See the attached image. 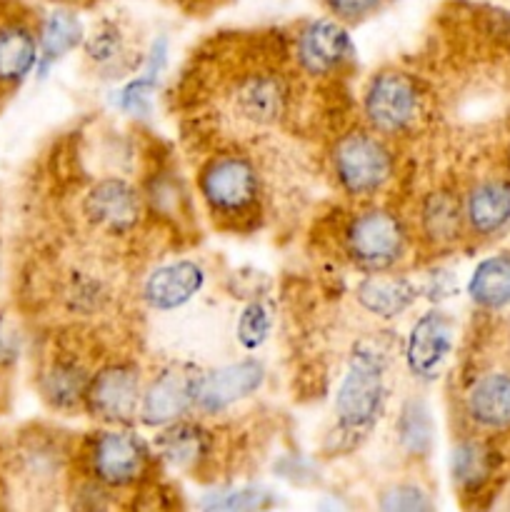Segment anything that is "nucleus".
I'll return each mask as SVG.
<instances>
[{"label":"nucleus","mask_w":510,"mask_h":512,"mask_svg":"<svg viewBox=\"0 0 510 512\" xmlns=\"http://www.w3.org/2000/svg\"><path fill=\"white\" fill-rule=\"evenodd\" d=\"M388 355L375 340H360L350 355L348 373L335 395L338 430L350 440L365 438L385 410Z\"/></svg>","instance_id":"nucleus-1"},{"label":"nucleus","mask_w":510,"mask_h":512,"mask_svg":"<svg viewBox=\"0 0 510 512\" xmlns=\"http://www.w3.org/2000/svg\"><path fill=\"white\" fill-rule=\"evenodd\" d=\"M333 165L340 185L350 195L375 193L393 175V158L388 148L368 133H350L338 140Z\"/></svg>","instance_id":"nucleus-2"},{"label":"nucleus","mask_w":510,"mask_h":512,"mask_svg":"<svg viewBox=\"0 0 510 512\" xmlns=\"http://www.w3.org/2000/svg\"><path fill=\"white\" fill-rule=\"evenodd\" d=\"M200 193L213 213L240 215L258 200V175L250 160L238 155L215 158L205 165Z\"/></svg>","instance_id":"nucleus-3"},{"label":"nucleus","mask_w":510,"mask_h":512,"mask_svg":"<svg viewBox=\"0 0 510 512\" xmlns=\"http://www.w3.org/2000/svg\"><path fill=\"white\" fill-rule=\"evenodd\" d=\"M420 110V90L410 75L385 70L373 78L365 93V115L380 133H400L415 120Z\"/></svg>","instance_id":"nucleus-4"},{"label":"nucleus","mask_w":510,"mask_h":512,"mask_svg":"<svg viewBox=\"0 0 510 512\" xmlns=\"http://www.w3.org/2000/svg\"><path fill=\"white\" fill-rule=\"evenodd\" d=\"M405 233L400 220L388 210H368L348 228V250L360 265L385 270L403 255Z\"/></svg>","instance_id":"nucleus-5"},{"label":"nucleus","mask_w":510,"mask_h":512,"mask_svg":"<svg viewBox=\"0 0 510 512\" xmlns=\"http://www.w3.org/2000/svg\"><path fill=\"white\" fill-rule=\"evenodd\" d=\"M140 373L130 363H115L90 378L85 403L90 413L108 423H128L138 413Z\"/></svg>","instance_id":"nucleus-6"},{"label":"nucleus","mask_w":510,"mask_h":512,"mask_svg":"<svg viewBox=\"0 0 510 512\" xmlns=\"http://www.w3.org/2000/svg\"><path fill=\"white\" fill-rule=\"evenodd\" d=\"M148 458V448L138 435L103 433L90 450V468L100 483L123 488L143 478Z\"/></svg>","instance_id":"nucleus-7"},{"label":"nucleus","mask_w":510,"mask_h":512,"mask_svg":"<svg viewBox=\"0 0 510 512\" xmlns=\"http://www.w3.org/2000/svg\"><path fill=\"white\" fill-rule=\"evenodd\" d=\"M265 370L255 360L225 365L213 373L198 375L193 390V405L203 413H220L238 400L248 398L263 385Z\"/></svg>","instance_id":"nucleus-8"},{"label":"nucleus","mask_w":510,"mask_h":512,"mask_svg":"<svg viewBox=\"0 0 510 512\" xmlns=\"http://www.w3.org/2000/svg\"><path fill=\"white\" fill-rule=\"evenodd\" d=\"M453 348V323L440 310H430L415 320L405 343V363L420 380H435Z\"/></svg>","instance_id":"nucleus-9"},{"label":"nucleus","mask_w":510,"mask_h":512,"mask_svg":"<svg viewBox=\"0 0 510 512\" xmlns=\"http://www.w3.org/2000/svg\"><path fill=\"white\" fill-rule=\"evenodd\" d=\"M85 215L105 233H128L140 218V195L125 180H103L85 195Z\"/></svg>","instance_id":"nucleus-10"},{"label":"nucleus","mask_w":510,"mask_h":512,"mask_svg":"<svg viewBox=\"0 0 510 512\" xmlns=\"http://www.w3.org/2000/svg\"><path fill=\"white\" fill-rule=\"evenodd\" d=\"M205 285V270L193 260L163 265L145 280V303L153 310H175L193 300Z\"/></svg>","instance_id":"nucleus-11"},{"label":"nucleus","mask_w":510,"mask_h":512,"mask_svg":"<svg viewBox=\"0 0 510 512\" xmlns=\"http://www.w3.org/2000/svg\"><path fill=\"white\" fill-rule=\"evenodd\" d=\"M198 375L183 368H170L153 380L143 398V420L148 425H168L193 405Z\"/></svg>","instance_id":"nucleus-12"},{"label":"nucleus","mask_w":510,"mask_h":512,"mask_svg":"<svg viewBox=\"0 0 510 512\" xmlns=\"http://www.w3.org/2000/svg\"><path fill=\"white\" fill-rule=\"evenodd\" d=\"M353 45L348 33L333 20H315L298 38V60L308 73L325 75L345 63Z\"/></svg>","instance_id":"nucleus-13"},{"label":"nucleus","mask_w":510,"mask_h":512,"mask_svg":"<svg viewBox=\"0 0 510 512\" xmlns=\"http://www.w3.org/2000/svg\"><path fill=\"white\" fill-rule=\"evenodd\" d=\"M40 48L33 30L23 23L0 25V85H15L38 65Z\"/></svg>","instance_id":"nucleus-14"},{"label":"nucleus","mask_w":510,"mask_h":512,"mask_svg":"<svg viewBox=\"0 0 510 512\" xmlns=\"http://www.w3.org/2000/svg\"><path fill=\"white\" fill-rule=\"evenodd\" d=\"M418 298V290L408 278L395 275H370L358 285V303L378 318L403 315Z\"/></svg>","instance_id":"nucleus-15"},{"label":"nucleus","mask_w":510,"mask_h":512,"mask_svg":"<svg viewBox=\"0 0 510 512\" xmlns=\"http://www.w3.org/2000/svg\"><path fill=\"white\" fill-rule=\"evenodd\" d=\"M465 215L475 233L490 235L503 228L510 218V183L488 180L470 190Z\"/></svg>","instance_id":"nucleus-16"},{"label":"nucleus","mask_w":510,"mask_h":512,"mask_svg":"<svg viewBox=\"0 0 510 512\" xmlns=\"http://www.w3.org/2000/svg\"><path fill=\"white\" fill-rule=\"evenodd\" d=\"M468 413L485 428L510 425V375L493 373L480 378L468 393Z\"/></svg>","instance_id":"nucleus-17"},{"label":"nucleus","mask_w":510,"mask_h":512,"mask_svg":"<svg viewBox=\"0 0 510 512\" xmlns=\"http://www.w3.org/2000/svg\"><path fill=\"white\" fill-rule=\"evenodd\" d=\"M90 378L75 360H55L40 378V393L55 410L78 408L88 393Z\"/></svg>","instance_id":"nucleus-18"},{"label":"nucleus","mask_w":510,"mask_h":512,"mask_svg":"<svg viewBox=\"0 0 510 512\" xmlns=\"http://www.w3.org/2000/svg\"><path fill=\"white\" fill-rule=\"evenodd\" d=\"M155 450L170 468L188 470L208 455V435L190 423L170 425L168 430L160 433Z\"/></svg>","instance_id":"nucleus-19"},{"label":"nucleus","mask_w":510,"mask_h":512,"mask_svg":"<svg viewBox=\"0 0 510 512\" xmlns=\"http://www.w3.org/2000/svg\"><path fill=\"white\" fill-rule=\"evenodd\" d=\"M468 293L480 308L498 310L510 305V255H493L475 268Z\"/></svg>","instance_id":"nucleus-20"},{"label":"nucleus","mask_w":510,"mask_h":512,"mask_svg":"<svg viewBox=\"0 0 510 512\" xmlns=\"http://www.w3.org/2000/svg\"><path fill=\"white\" fill-rule=\"evenodd\" d=\"M83 40V25L68 10H53L45 18L43 33H40V70H48L55 60L63 58L65 53L75 48Z\"/></svg>","instance_id":"nucleus-21"},{"label":"nucleus","mask_w":510,"mask_h":512,"mask_svg":"<svg viewBox=\"0 0 510 512\" xmlns=\"http://www.w3.org/2000/svg\"><path fill=\"white\" fill-rule=\"evenodd\" d=\"M285 103V88L278 78L273 75H258L250 78L248 83L240 88L238 105L250 120L258 123H270L283 113Z\"/></svg>","instance_id":"nucleus-22"},{"label":"nucleus","mask_w":510,"mask_h":512,"mask_svg":"<svg viewBox=\"0 0 510 512\" xmlns=\"http://www.w3.org/2000/svg\"><path fill=\"white\" fill-rule=\"evenodd\" d=\"M165 58H168V43L158 40L153 43V50L148 55V63H145L143 75L135 78L133 83L125 85L123 95H120V105H123L125 113L130 115H148L150 103H153L155 85H158L160 73L165 68Z\"/></svg>","instance_id":"nucleus-23"},{"label":"nucleus","mask_w":510,"mask_h":512,"mask_svg":"<svg viewBox=\"0 0 510 512\" xmlns=\"http://www.w3.org/2000/svg\"><path fill=\"white\" fill-rule=\"evenodd\" d=\"M398 440L410 455H428L433 448V418L423 400H408L398 415Z\"/></svg>","instance_id":"nucleus-24"},{"label":"nucleus","mask_w":510,"mask_h":512,"mask_svg":"<svg viewBox=\"0 0 510 512\" xmlns=\"http://www.w3.org/2000/svg\"><path fill=\"white\" fill-rule=\"evenodd\" d=\"M490 470H493V460H490V450L485 445L460 443L453 450L450 473H453V483L465 493L478 490L488 480Z\"/></svg>","instance_id":"nucleus-25"},{"label":"nucleus","mask_w":510,"mask_h":512,"mask_svg":"<svg viewBox=\"0 0 510 512\" xmlns=\"http://www.w3.org/2000/svg\"><path fill=\"white\" fill-rule=\"evenodd\" d=\"M460 210L458 200L448 193H433L423 205V228L433 240L443 243L458 235Z\"/></svg>","instance_id":"nucleus-26"},{"label":"nucleus","mask_w":510,"mask_h":512,"mask_svg":"<svg viewBox=\"0 0 510 512\" xmlns=\"http://www.w3.org/2000/svg\"><path fill=\"white\" fill-rule=\"evenodd\" d=\"M273 328V315L265 303H250L238 318V340L243 348L255 350L268 340Z\"/></svg>","instance_id":"nucleus-27"},{"label":"nucleus","mask_w":510,"mask_h":512,"mask_svg":"<svg viewBox=\"0 0 510 512\" xmlns=\"http://www.w3.org/2000/svg\"><path fill=\"white\" fill-rule=\"evenodd\" d=\"M270 503L268 490L260 488H238V490H223V493H213L203 500L205 508L210 510H258Z\"/></svg>","instance_id":"nucleus-28"},{"label":"nucleus","mask_w":510,"mask_h":512,"mask_svg":"<svg viewBox=\"0 0 510 512\" xmlns=\"http://www.w3.org/2000/svg\"><path fill=\"white\" fill-rule=\"evenodd\" d=\"M380 508L388 512H418L428 510L430 500L425 498V493L415 485H398V488H390L388 493L380 500Z\"/></svg>","instance_id":"nucleus-29"},{"label":"nucleus","mask_w":510,"mask_h":512,"mask_svg":"<svg viewBox=\"0 0 510 512\" xmlns=\"http://www.w3.org/2000/svg\"><path fill=\"white\" fill-rule=\"evenodd\" d=\"M120 45H123V40H120L118 30H100L90 38L88 55L95 63H108L120 53Z\"/></svg>","instance_id":"nucleus-30"},{"label":"nucleus","mask_w":510,"mask_h":512,"mask_svg":"<svg viewBox=\"0 0 510 512\" xmlns=\"http://www.w3.org/2000/svg\"><path fill=\"white\" fill-rule=\"evenodd\" d=\"M18 353H20L18 333H15L13 325L0 315V370L10 368V365L18 360Z\"/></svg>","instance_id":"nucleus-31"},{"label":"nucleus","mask_w":510,"mask_h":512,"mask_svg":"<svg viewBox=\"0 0 510 512\" xmlns=\"http://www.w3.org/2000/svg\"><path fill=\"white\" fill-rule=\"evenodd\" d=\"M380 0H325L330 10H333L338 18L345 20H358L363 15H368L370 10L378 8Z\"/></svg>","instance_id":"nucleus-32"}]
</instances>
